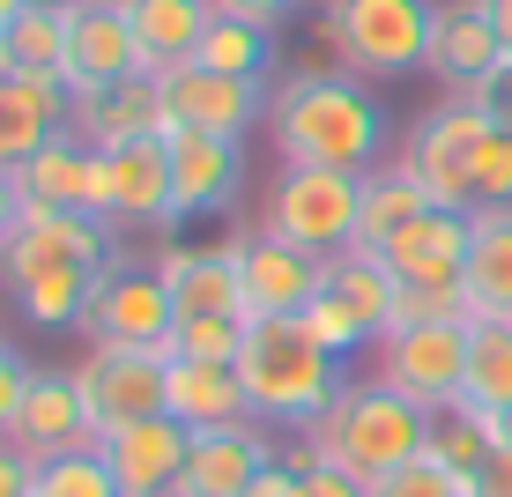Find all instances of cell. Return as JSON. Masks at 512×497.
Returning <instances> with one entry per match:
<instances>
[{"instance_id": "20", "label": "cell", "mask_w": 512, "mask_h": 497, "mask_svg": "<svg viewBox=\"0 0 512 497\" xmlns=\"http://www.w3.org/2000/svg\"><path fill=\"white\" fill-rule=\"evenodd\" d=\"M15 193H23V208H75V216H97L104 149H97V141H82L75 127L52 134L30 164H15Z\"/></svg>"}, {"instance_id": "50", "label": "cell", "mask_w": 512, "mask_h": 497, "mask_svg": "<svg viewBox=\"0 0 512 497\" xmlns=\"http://www.w3.org/2000/svg\"><path fill=\"white\" fill-rule=\"evenodd\" d=\"M30 8H45V15H67V8H75V0H30Z\"/></svg>"}, {"instance_id": "16", "label": "cell", "mask_w": 512, "mask_h": 497, "mask_svg": "<svg viewBox=\"0 0 512 497\" xmlns=\"http://www.w3.org/2000/svg\"><path fill=\"white\" fill-rule=\"evenodd\" d=\"M67 127H75V90H67V75H38V67H8V75H0V171L30 164V156Z\"/></svg>"}, {"instance_id": "25", "label": "cell", "mask_w": 512, "mask_h": 497, "mask_svg": "<svg viewBox=\"0 0 512 497\" xmlns=\"http://www.w3.org/2000/svg\"><path fill=\"white\" fill-rule=\"evenodd\" d=\"M164 408H171V423H186V431L253 423V401H245L238 364H193V357H171V371H164Z\"/></svg>"}, {"instance_id": "35", "label": "cell", "mask_w": 512, "mask_h": 497, "mask_svg": "<svg viewBox=\"0 0 512 497\" xmlns=\"http://www.w3.org/2000/svg\"><path fill=\"white\" fill-rule=\"evenodd\" d=\"M238 349H245V319L238 312H201V319H179V327H171V357L238 364Z\"/></svg>"}, {"instance_id": "43", "label": "cell", "mask_w": 512, "mask_h": 497, "mask_svg": "<svg viewBox=\"0 0 512 497\" xmlns=\"http://www.w3.org/2000/svg\"><path fill=\"white\" fill-rule=\"evenodd\" d=\"M245 497H305V468H297V460H268Z\"/></svg>"}, {"instance_id": "11", "label": "cell", "mask_w": 512, "mask_h": 497, "mask_svg": "<svg viewBox=\"0 0 512 497\" xmlns=\"http://www.w3.org/2000/svg\"><path fill=\"white\" fill-rule=\"evenodd\" d=\"M164 371L171 357H149V349H90L75 364V386L90 401L97 431H127V423H149V416H171L164 408Z\"/></svg>"}, {"instance_id": "51", "label": "cell", "mask_w": 512, "mask_h": 497, "mask_svg": "<svg viewBox=\"0 0 512 497\" xmlns=\"http://www.w3.org/2000/svg\"><path fill=\"white\" fill-rule=\"evenodd\" d=\"M0 75H8V52H0Z\"/></svg>"}, {"instance_id": "1", "label": "cell", "mask_w": 512, "mask_h": 497, "mask_svg": "<svg viewBox=\"0 0 512 497\" xmlns=\"http://www.w3.org/2000/svg\"><path fill=\"white\" fill-rule=\"evenodd\" d=\"M112 275V223L75 208H23L15 238L0 245V290L30 327H82L97 282Z\"/></svg>"}, {"instance_id": "23", "label": "cell", "mask_w": 512, "mask_h": 497, "mask_svg": "<svg viewBox=\"0 0 512 497\" xmlns=\"http://www.w3.org/2000/svg\"><path fill=\"white\" fill-rule=\"evenodd\" d=\"M75 134L97 141V149L156 141L164 134V90H156V75H119V82H104V90L75 97Z\"/></svg>"}, {"instance_id": "45", "label": "cell", "mask_w": 512, "mask_h": 497, "mask_svg": "<svg viewBox=\"0 0 512 497\" xmlns=\"http://www.w3.org/2000/svg\"><path fill=\"white\" fill-rule=\"evenodd\" d=\"M305 8V0H216V15H245V23H290V15Z\"/></svg>"}, {"instance_id": "8", "label": "cell", "mask_w": 512, "mask_h": 497, "mask_svg": "<svg viewBox=\"0 0 512 497\" xmlns=\"http://www.w3.org/2000/svg\"><path fill=\"white\" fill-rule=\"evenodd\" d=\"M468 327L475 319H423V327H394L379 342V379L401 386L416 408L446 416L461 408V386H468Z\"/></svg>"}, {"instance_id": "5", "label": "cell", "mask_w": 512, "mask_h": 497, "mask_svg": "<svg viewBox=\"0 0 512 497\" xmlns=\"http://www.w3.org/2000/svg\"><path fill=\"white\" fill-rule=\"evenodd\" d=\"M431 23L438 0H327L320 45L357 82H386V75H416L431 60Z\"/></svg>"}, {"instance_id": "38", "label": "cell", "mask_w": 512, "mask_h": 497, "mask_svg": "<svg viewBox=\"0 0 512 497\" xmlns=\"http://www.w3.org/2000/svg\"><path fill=\"white\" fill-rule=\"evenodd\" d=\"M483 208H512V127H498V119L475 149V216Z\"/></svg>"}, {"instance_id": "13", "label": "cell", "mask_w": 512, "mask_h": 497, "mask_svg": "<svg viewBox=\"0 0 512 497\" xmlns=\"http://www.w3.org/2000/svg\"><path fill=\"white\" fill-rule=\"evenodd\" d=\"M15 446L30 460H60V453H104V431L90 416V401H82L75 371H52L38 364L30 371V394H23V416H15Z\"/></svg>"}, {"instance_id": "26", "label": "cell", "mask_w": 512, "mask_h": 497, "mask_svg": "<svg viewBox=\"0 0 512 497\" xmlns=\"http://www.w3.org/2000/svg\"><path fill=\"white\" fill-rule=\"evenodd\" d=\"M498 60H505V45H498V30H490L483 0H453V8H438L423 75H438V82H453V90H468V82H483Z\"/></svg>"}, {"instance_id": "37", "label": "cell", "mask_w": 512, "mask_h": 497, "mask_svg": "<svg viewBox=\"0 0 512 497\" xmlns=\"http://www.w3.org/2000/svg\"><path fill=\"white\" fill-rule=\"evenodd\" d=\"M364 497H468V475H453L446 460H409V468L379 475V483H364Z\"/></svg>"}, {"instance_id": "19", "label": "cell", "mask_w": 512, "mask_h": 497, "mask_svg": "<svg viewBox=\"0 0 512 497\" xmlns=\"http://www.w3.org/2000/svg\"><path fill=\"white\" fill-rule=\"evenodd\" d=\"M60 75H67L75 97H90L119 75H141L134 30H127V8H119V0H75V8H67V67Z\"/></svg>"}, {"instance_id": "28", "label": "cell", "mask_w": 512, "mask_h": 497, "mask_svg": "<svg viewBox=\"0 0 512 497\" xmlns=\"http://www.w3.org/2000/svg\"><path fill=\"white\" fill-rule=\"evenodd\" d=\"M327 290L342 297V305L357 312L364 327L379 334V342L394 334V297H401V282H394V268H386L372 245H349V253H334V260H327Z\"/></svg>"}, {"instance_id": "9", "label": "cell", "mask_w": 512, "mask_h": 497, "mask_svg": "<svg viewBox=\"0 0 512 497\" xmlns=\"http://www.w3.org/2000/svg\"><path fill=\"white\" fill-rule=\"evenodd\" d=\"M171 327H179V305H171L164 275L127 268V260H112V275L97 282L90 312H82L90 349H149V357H171Z\"/></svg>"}, {"instance_id": "46", "label": "cell", "mask_w": 512, "mask_h": 497, "mask_svg": "<svg viewBox=\"0 0 512 497\" xmlns=\"http://www.w3.org/2000/svg\"><path fill=\"white\" fill-rule=\"evenodd\" d=\"M15 223H23V193H15V171H0V245L15 238Z\"/></svg>"}, {"instance_id": "24", "label": "cell", "mask_w": 512, "mask_h": 497, "mask_svg": "<svg viewBox=\"0 0 512 497\" xmlns=\"http://www.w3.org/2000/svg\"><path fill=\"white\" fill-rule=\"evenodd\" d=\"M134 30V60L141 75H171L201 52V30L216 23V0H119Z\"/></svg>"}, {"instance_id": "47", "label": "cell", "mask_w": 512, "mask_h": 497, "mask_svg": "<svg viewBox=\"0 0 512 497\" xmlns=\"http://www.w3.org/2000/svg\"><path fill=\"white\" fill-rule=\"evenodd\" d=\"M483 15H490V30H498V45H505V60H512V0H483Z\"/></svg>"}, {"instance_id": "10", "label": "cell", "mask_w": 512, "mask_h": 497, "mask_svg": "<svg viewBox=\"0 0 512 497\" xmlns=\"http://www.w3.org/2000/svg\"><path fill=\"white\" fill-rule=\"evenodd\" d=\"M156 90H164V134H231V141H245L275 104L253 75H216L201 60L156 75Z\"/></svg>"}, {"instance_id": "34", "label": "cell", "mask_w": 512, "mask_h": 497, "mask_svg": "<svg viewBox=\"0 0 512 497\" xmlns=\"http://www.w3.org/2000/svg\"><path fill=\"white\" fill-rule=\"evenodd\" d=\"M490 453H498V438H490V423L475 416V408H446V416H431V460H446L453 475H475Z\"/></svg>"}, {"instance_id": "18", "label": "cell", "mask_w": 512, "mask_h": 497, "mask_svg": "<svg viewBox=\"0 0 512 497\" xmlns=\"http://www.w3.org/2000/svg\"><path fill=\"white\" fill-rule=\"evenodd\" d=\"M275 453V438H268V423H223V431H193V446H186V475H179V490L171 497H245L253 490V475L268 468Z\"/></svg>"}, {"instance_id": "36", "label": "cell", "mask_w": 512, "mask_h": 497, "mask_svg": "<svg viewBox=\"0 0 512 497\" xmlns=\"http://www.w3.org/2000/svg\"><path fill=\"white\" fill-rule=\"evenodd\" d=\"M30 497H119L104 453H60V460H38V490Z\"/></svg>"}, {"instance_id": "21", "label": "cell", "mask_w": 512, "mask_h": 497, "mask_svg": "<svg viewBox=\"0 0 512 497\" xmlns=\"http://www.w3.org/2000/svg\"><path fill=\"white\" fill-rule=\"evenodd\" d=\"M186 446H193L186 423L149 416V423H127V431L104 438V468H112L119 497H171L186 475Z\"/></svg>"}, {"instance_id": "39", "label": "cell", "mask_w": 512, "mask_h": 497, "mask_svg": "<svg viewBox=\"0 0 512 497\" xmlns=\"http://www.w3.org/2000/svg\"><path fill=\"white\" fill-rule=\"evenodd\" d=\"M297 468H305V497H364V483H357V475H342V468H334V460H320V453H297Z\"/></svg>"}, {"instance_id": "3", "label": "cell", "mask_w": 512, "mask_h": 497, "mask_svg": "<svg viewBox=\"0 0 512 497\" xmlns=\"http://www.w3.org/2000/svg\"><path fill=\"white\" fill-rule=\"evenodd\" d=\"M305 446L320 460H334L342 475H357V483H379V475H394V468L431 453V408H416L379 371L372 379H342V394L320 408Z\"/></svg>"}, {"instance_id": "2", "label": "cell", "mask_w": 512, "mask_h": 497, "mask_svg": "<svg viewBox=\"0 0 512 497\" xmlns=\"http://www.w3.org/2000/svg\"><path fill=\"white\" fill-rule=\"evenodd\" d=\"M268 134L282 164H327V171H379L386 164V112L349 67H297L275 82Z\"/></svg>"}, {"instance_id": "42", "label": "cell", "mask_w": 512, "mask_h": 497, "mask_svg": "<svg viewBox=\"0 0 512 497\" xmlns=\"http://www.w3.org/2000/svg\"><path fill=\"white\" fill-rule=\"evenodd\" d=\"M30 490H38V460L15 438H0V497H30Z\"/></svg>"}, {"instance_id": "17", "label": "cell", "mask_w": 512, "mask_h": 497, "mask_svg": "<svg viewBox=\"0 0 512 497\" xmlns=\"http://www.w3.org/2000/svg\"><path fill=\"white\" fill-rule=\"evenodd\" d=\"M468 238H475V216H461V208H423L409 230H394L379 245V260L394 268L401 290H461Z\"/></svg>"}, {"instance_id": "6", "label": "cell", "mask_w": 512, "mask_h": 497, "mask_svg": "<svg viewBox=\"0 0 512 497\" xmlns=\"http://www.w3.org/2000/svg\"><path fill=\"white\" fill-rule=\"evenodd\" d=\"M357 216H364V179L327 164H282L268 201H260V230H275L282 245L320 253V260L357 245Z\"/></svg>"}, {"instance_id": "48", "label": "cell", "mask_w": 512, "mask_h": 497, "mask_svg": "<svg viewBox=\"0 0 512 497\" xmlns=\"http://www.w3.org/2000/svg\"><path fill=\"white\" fill-rule=\"evenodd\" d=\"M490 423V438H498V446H512V408H505V416H483Z\"/></svg>"}, {"instance_id": "29", "label": "cell", "mask_w": 512, "mask_h": 497, "mask_svg": "<svg viewBox=\"0 0 512 497\" xmlns=\"http://www.w3.org/2000/svg\"><path fill=\"white\" fill-rule=\"evenodd\" d=\"M423 208H438V201L416 186V171L401 164V156H386L379 171H364V216H357V245H372V253H379V245L394 238V230H409V223L423 216Z\"/></svg>"}, {"instance_id": "40", "label": "cell", "mask_w": 512, "mask_h": 497, "mask_svg": "<svg viewBox=\"0 0 512 497\" xmlns=\"http://www.w3.org/2000/svg\"><path fill=\"white\" fill-rule=\"evenodd\" d=\"M461 97H468V104H483V112L498 119V127H512V60H498L483 82H468Z\"/></svg>"}, {"instance_id": "33", "label": "cell", "mask_w": 512, "mask_h": 497, "mask_svg": "<svg viewBox=\"0 0 512 497\" xmlns=\"http://www.w3.org/2000/svg\"><path fill=\"white\" fill-rule=\"evenodd\" d=\"M297 319H305V334H312V342H320V349H327V357H334V364H349V357H357V349H379V334H372V327H364V319H357V312H349V305H342V297H334V290H327V282H320V297H312V305H305V312H297Z\"/></svg>"}, {"instance_id": "7", "label": "cell", "mask_w": 512, "mask_h": 497, "mask_svg": "<svg viewBox=\"0 0 512 497\" xmlns=\"http://www.w3.org/2000/svg\"><path fill=\"white\" fill-rule=\"evenodd\" d=\"M483 134H490V112L453 90L446 104H431V112L401 134L394 156L416 171V186L431 193L438 208H461V216H475V149H483Z\"/></svg>"}, {"instance_id": "15", "label": "cell", "mask_w": 512, "mask_h": 497, "mask_svg": "<svg viewBox=\"0 0 512 497\" xmlns=\"http://www.w3.org/2000/svg\"><path fill=\"white\" fill-rule=\"evenodd\" d=\"M171 149V223L223 216L245 186V141L231 134H164Z\"/></svg>"}, {"instance_id": "14", "label": "cell", "mask_w": 512, "mask_h": 497, "mask_svg": "<svg viewBox=\"0 0 512 497\" xmlns=\"http://www.w3.org/2000/svg\"><path fill=\"white\" fill-rule=\"evenodd\" d=\"M97 216L112 230H171V149H164V134L104 149Z\"/></svg>"}, {"instance_id": "27", "label": "cell", "mask_w": 512, "mask_h": 497, "mask_svg": "<svg viewBox=\"0 0 512 497\" xmlns=\"http://www.w3.org/2000/svg\"><path fill=\"white\" fill-rule=\"evenodd\" d=\"M468 319H512V208H483L461 268Z\"/></svg>"}, {"instance_id": "4", "label": "cell", "mask_w": 512, "mask_h": 497, "mask_svg": "<svg viewBox=\"0 0 512 497\" xmlns=\"http://www.w3.org/2000/svg\"><path fill=\"white\" fill-rule=\"evenodd\" d=\"M334 371L342 364L305 334V319H245L238 379H245V401H253V423H268V431H312L320 408L342 394Z\"/></svg>"}, {"instance_id": "32", "label": "cell", "mask_w": 512, "mask_h": 497, "mask_svg": "<svg viewBox=\"0 0 512 497\" xmlns=\"http://www.w3.org/2000/svg\"><path fill=\"white\" fill-rule=\"evenodd\" d=\"M0 52H8V67H38V75H60V67H67V15L23 8V15L8 23V38H0Z\"/></svg>"}, {"instance_id": "49", "label": "cell", "mask_w": 512, "mask_h": 497, "mask_svg": "<svg viewBox=\"0 0 512 497\" xmlns=\"http://www.w3.org/2000/svg\"><path fill=\"white\" fill-rule=\"evenodd\" d=\"M23 8H30V0H0V38H8V23H15Z\"/></svg>"}, {"instance_id": "22", "label": "cell", "mask_w": 512, "mask_h": 497, "mask_svg": "<svg viewBox=\"0 0 512 497\" xmlns=\"http://www.w3.org/2000/svg\"><path fill=\"white\" fill-rule=\"evenodd\" d=\"M156 275H164L179 319H201V312H238L245 319L238 238H223V245H164V253H156Z\"/></svg>"}, {"instance_id": "41", "label": "cell", "mask_w": 512, "mask_h": 497, "mask_svg": "<svg viewBox=\"0 0 512 497\" xmlns=\"http://www.w3.org/2000/svg\"><path fill=\"white\" fill-rule=\"evenodd\" d=\"M23 394H30V364L15 357V349H0V438L15 431V416H23Z\"/></svg>"}, {"instance_id": "12", "label": "cell", "mask_w": 512, "mask_h": 497, "mask_svg": "<svg viewBox=\"0 0 512 497\" xmlns=\"http://www.w3.org/2000/svg\"><path fill=\"white\" fill-rule=\"evenodd\" d=\"M327 282V260L320 253H297L282 245L275 230H245L238 238V290H245V319H297L320 297Z\"/></svg>"}, {"instance_id": "30", "label": "cell", "mask_w": 512, "mask_h": 497, "mask_svg": "<svg viewBox=\"0 0 512 497\" xmlns=\"http://www.w3.org/2000/svg\"><path fill=\"white\" fill-rule=\"evenodd\" d=\"M461 408H475V416H505V408H512V319H475V327H468Z\"/></svg>"}, {"instance_id": "31", "label": "cell", "mask_w": 512, "mask_h": 497, "mask_svg": "<svg viewBox=\"0 0 512 497\" xmlns=\"http://www.w3.org/2000/svg\"><path fill=\"white\" fill-rule=\"evenodd\" d=\"M201 67H216V75H268L275 60V30L268 23H245V15H216V23L201 30V52H193Z\"/></svg>"}, {"instance_id": "44", "label": "cell", "mask_w": 512, "mask_h": 497, "mask_svg": "<svg viewBox=\"0 0 512 497\" xmlns=\"http://www.w3.org/2000/svg\"><path fill=\"white\" fill-rule=\"evenodd\" d=\"M468 497H512V446H498L483 468L468 475Z\"/></svg>"}, {"instance_id": "52", "label": "cell", "mask_w": 512, "mask_h": 497, "mask_svg": "<svg viewBox=\"0 0 512 497\" xmlns=\"http://www.w3.org/2000/svg\"><path fill=\"white\" fill-rule=\"evenodd\" d=\"M0 349H8V342H0Z\"/></svg>"}]
</instances>
